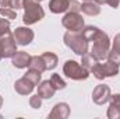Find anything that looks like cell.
Listing matches in <instances>:
<instances>
[{
	"label": "cell",
	"instance_id": "7402d4cb",
	"mask_svg": "<svg viewBox=\"0 0 120 119\" xmlns=\"http://www.w3.org/2000/svg\"><path fill=\"white\" fill-rule=\"evenodd\" d=\"M0 16H3L7 20H14L17 18V13L11 7H0Z\"/></svg>",
	"mask_w": 120,
	"mask_h": 119
},
{
	"label": "cell",
	"instance_id": "3957f363",
	"mask_svg": "<svg viewBox=\"0 0 120 119\" xmlns=\"http://www.w3.org/2000/svg\"><path fill=\"white\" fill-rule=\"evenodd\" d=\"M24 16L22 21L25 25H32L45 17V11L38 0H24Z\"/></svg>",
	"mask_w": 120,
	"mask_h": 119
},
{
	"label": "cell",
	"instance_id": "4fadbf2b",
	"mask_svg": "<svg viewBox=\"0 0 120 119\" xmlns=\"http://www.w3.org/2000/svg\"><path fill=\"white\" fill-rule=\"evenodd\" d=\"M70 115V107L67 102H59L53 107L52 112L49 114L50 119H67Z\"/></svg>",
	"mask_w": 120,
	"mask_h": 119
},
{
	"label": "cell",
	"instance_id": "d6986e66",
	"mask_svg": "<svg viewBox=\"0 0 120 119\" xmlns=\"http://www.w3.org/2000/svg\"><path fill=\"white\" fill-rule=\"evenodd\" d=\"M28 67L30 69H34V70H38L41 73L46 71V64H45V62L42 59V56H32Z\"/></svg>",
	"mask_w": 120,
	"mask_h": 119
},
{
	"label": "cell",
	"instance_id": "9a60e30c",
	"mask_svg": "<svg viewBox=\"0 0 120 119\" xmlns=\"http://www.w3.org/2000/svg\"><path fill=\"white\" fill-rule=\"evenodd\" d=\"M70 7V0H50L49 1V10L53 14H60L68 11Z\"/></svg>",
	"mask_w": 120,
	"mask_h": 119
},
{
	"label": "cell",
	"instance_id": "ac0fdd59",
	"mask_svg": "<svg viewBox=\"0 0 120 119\" xmlns=\"http://www.w3.org/2000/svg\"><path fill=\"white\" fill-rule=\"evenodd\" d=\"M81 63H82V66H84L87 70H90V73H91V70H92L98 63H99V60L96 59V58H94L90 52H87L85 55H82V56H81Z\"/></svg>",
	"mask_w": 120,
	"mask_h": 119
},
{
	"label": "cell",
	"instance_id": "e0dca14e",
	"mask_svg": "<svg viewBox=\"0 0 120 119\" xmlns=\"http://www.w3.org/2000/svg\"><path fill=\"white\" fill-rule=\"evenodd\" d=\"M41 56H42V59H43L45 64H46V70H53V69L57 66L59 58H57V55H55L53 52H45V53H42Z\"/></svg>",
	"mask_w": 120,
	"mask_h": 119
},
{
	"label": "cell",
	"instance_id": "30bf717a",
	"mask_svg": "<svg viewBox=\"0 0 120 119\" xmlns=\"http://www.w3.org/2000/svg\"><path fill=\"white\" fill-rule=\"evenodd\" d=\"M31 58L32 56H31L28 52H25V51H17L15 55L11 58V63L17 69H25V67L30 66Z\"/></svg>",
	"mask_w": 120,
	"mask_h": 119
},
{
	"label": "cell",
	"instance_id": "1f68e13d",
	"mask_svg": "<svg viewBox=\"0 0 120 119\" xmlns=\"http://www.w3.org/2000/svg\"><path fill=\"white\" fill-rule=\"evenodd\" d=\"M38 1H42V0H38Z\"/></svg>",
	"mask_w": 120,
	"mask_h": 119
},
{
	"label": "cell",
	"instance_id": "ffe728a7",
	"mask_svg": "<svg viewBox=\"0 0 120 119\" xmlns=\"http://www.w3.org/2000/svg\"><path fill=\"white\" fill-rule=\"evenodd\" d=\"M50 83H52V86L55 87V90L57 91V90H63L66 88V81L60 77V74H57V73H55V74H52V77H50Z\"/></svg>",
	"mask_w": 120,
	"mask_h": 119
},
{
	"label": "cell",
	"instance_id": "4316f807",
	"mask_svg": "<svg viewBox=\"0 0 120 119\" xmlns=\"http://www.w3.org/2000/svg\"><path fill=\"white\" fill-rule=\"evenodd\" d=\"M110 51H113L116 53H120V34H117L113 38V44H112V49Z\"/></svg>",
	"mask_w": 120,
	"mask_h": 119
},
{
	"label": "cell",
	"instance_id": "2e32d148",
	"mask_svg": "<svg viewBox=\"0 0 120 119\" xmlns=\"http://www.w3.org/2000/svg\"><path fill=\"white\" fill-rule=\"evenodd\" d=\"M81 11L87 16H91V17L98 16V14H101V4H98L94 0L84 1V3H81Z\"/></svg>",
	"mask_w": 120,
	"mask_h": 119
},
{
	"label": "cell",
	"instance_id": "603a6c76",
	"mask_svg": "<svg viewBox=\"0 0 120 119\" xmlns=\"http://www.w3.org/2000/svg\"><path fill=\"white\" fill-rule=\"evenodd\" d=\"M30 107L34 108V109H39V108L42 107V98H41L38 94L32 95V97L30 98Z\"/></svg>",
	"mask_w": 120,
	"mask_h": 119
},
{
	"label": "cell",
	"instance_id": "cb8c5ba5",
	"mask_svg": "<svg viewBox=\"0 0 120 119\" xmlns=\"http://www.w3.org/2000/svg\"><path fill=\"white\" fill-rule=\"evenodd\" d=\"M7 32H11L10 31V20L7 18H1L0 20V36L7 34Z\"/></svg>",
	"mask_w": 120,
	"mask_h": 119
},
{
	"label": "cell",
	"instance_id": "9c48e42d",
	"mask_svg": "<svg viewBox=\"0 0 120 119\" xmlns=\"http://www.w3.org/2000/svg\"><path fill=\"white\" fill-rule=\"evenodd\" d=\"M110 87L106 84H99L92 91V101L96 105H105L110 99Z\"/></svg>",
	"mask_w": 120,
	"mask_h": 119
},
{
	"label": "cell",
	"instance_id": "d4e9b609",
	"mask_svg": "<svg viewBox=\"0 0 120 119\" xmlns=\"http://www.w3.org/2000/svg\"><path fill=\"white\" fill-rule=\"evenodd\" d=\"M94 1H96L98 4H108V6L113 7V8H117L120 3V0H94Z\"/></svg>",
	"mask_w": 120,
	"mask_h": 119
},
{
	"label": "cell",
	"instance_id": "52a82bcc",
	"mask_svg": "<svg viewBox=\"0 0 120 119\" xmlns=\"http://www.w3.org/2000/svg\"><path fill=\"white\" fill-rule=\"evenodd\" d=\"M61 24L66 30L73 31V32H80L84 28V18L80 13H73L68 11L63 18H61Z\"/></svg>",
	"mask_w": 120,
	"mask_h": 119
},
{
	"label": "cell",
	"instance_id": "44dd1931",
	"mask_svg": "<svg viewBox=\"0 0 120 119\" xmlns=\"http://www.w3.org/2000/svg\"><path fill=\"white\" fill-rule=\"evenodd\" d=\"M41 76H42V73L38 71V70H34V69H30V70L24 74V77H27L28 80H31L35 86H38V84L41 83Z\"/></svg>",
	"mask_w": 120,
	"mask_h": 119
},
{
	"label": "cell",
	"instance_id": "277c9868",
	"mask_svg": "<svg viewBox=\"0 0 120 119\" xmlns=\"http://www.w3.org/2000/svg\"><path fill=\"white\" fill-rule=\"evenodd\" d=\"M63 73L66 77L71 80H87L90 77V70H87L82 64L75 60H67L63 66Z\"/></svg>",
	"mask_w": 120,
	"mask_h": 119
},
{
	"label": "cell",
	"instance_id": "7a4b0ae2",
	"mask_svg": "<svg viewBox=\"0 0 120 119\" xmlns=\"http://www.w3.org/2000/svg\"><path fill=\"white\" fill-rule=\"evenodd\" d=\"M64 39V44L78 56H82L85 55L88 51H90V46H88V41L85 39V36L82 35V32H73V31H67L63 36Z\"/></svg>",
	"mask_w": 120,
	"mask_h": 119
},
{
	"label": "cell",
	"instance_id": "8992f818",
	"mask_svg": "<svg viewBox=\"0 0 120 119\" xmlns=\"http://www.w3.org/2000/svg\"><path fill=\"white\" fill-rule=\"evenodd\" d=\"M17 52V42L13 32H7L0 36V60L6 58H13Z\"/></svg>",
	"mask_w": 120,
	"mask_h": 119
},
{
	"label": "cell",
	"instance_id": "f1b7e54d",
	"mask_svg": "<svg viewBox=\"0 0 120 119\" xmlns=\"http://www.w3.org/2000/svg\"><path fill=\"white\" fill-rule=\"evenodd\" d=\"M11 0H0V7H10Z\"/></svg>",
	"mask_w": 120,
	"mask_h": 119
},
{
	"label": "cell",
	"instance_id": "8fae6325",
	"mask_svg": "<svg viewBox=\"0 0 120 119\" xmlns=\"http://www.w3.org/2000/svg\"><path fill=\"white\" fill-rule=\"evenodd\" d=\"M34 88H35V84L31 80H28L27 77H24V76L14 83V90L20 95H28V94H31L34 91Z\"/></svg>",
	"mask_w": 120,
	"mask_h": 119
},
{
	"label": "cell",
	"instance_id": "83f0119b",
	"mask_svg": "<svg viewBox=\"0 0 120 119\" xmlns=\"http://www.w3.org/2000/svg\"><path fill=\"white\" fill-rule=\"evenodd\" d=\"M10 7L15 8V10H20V8L24 7V0H11L10 1Z\"/></svg>",
	"mask_w": 120,
	"mask_h": 119
},
{
	"label": "cell",
	"instance_id": "5bb4252c",
	"mask_svg": "<svg viewBox=\"0 0 120 119\" xmlns=\"http://www.w3.org/2000/svg\"><path fill=\"white\" fill-rule=\"evenodd\" d=\"M56 90L52 86L50 80H45V81H41L38 84V95L42 98V99H50L53 98Z\"/></svg>",
	"mask_w": 120,
	"mask_h": 119
},
{
	"label": "cell",
	"instance_id": "4dcf8cb0",
	"mask_svg": "<svg viewBox=\"0 0 120 119\" xmlns=\"http://www.w3.org/2000/svg\"><path fill=\"white\" fill-rule=\"evenodd\" d=\"M82 1H91V0H82Z\"/></svg>",
	"mask_w": 120,
	"mask_h": 119
},
{
	"label": "cell",
	"instance_id": "d6a6232c",
	"mask_svg": "<svg viewBox=\"0 0 120 119\" xmlns=\"http://www.w3.org/2000/svg\"><path fill=\"white\" fill-rule=\"evenodd\" d=\"M0 20H1V17H0Z\"/></svg>",
	"mask_w": 120,
	"mask_h": 119
},
{
	"label": "cell",
	"instance_id": "6da1fadb",
	"mask_svg": "<svg viewBox=\"0 0 120 119\" xmlns=\"http://www.w3.org/2000/svg\"><path fill=\"white\" fill-rule=\"evenodd\" d=\"M82 35L85 36V39L88 42H92V48H91L90 53L94 58H96L99 62L108 59V55L110 51V39H109L108 34H105L98 27L88 25V27L82 28Z\"/></svg>",
	"mask_w": 120,
	"mask_h": 119
},
{
	"label": "cell",
	"instance_id": "5b68a950",
	"mask_svg": "<svg viewBox=\"0 0 120 119\" xmlns=\"http://www.w3.org/2000/svg\"><path fill=\"white\" fill-rule=\"evenodd\" d=\"M91 73L98 80H103L106 77H113V76L119 74V64H116V63H113L110 60H108L105 63H98L91 70Z\"/></svg>",
	"mask_w": 120,
	"mask_h": 119
},
{
	"label": "cell",
	"instance_id": "ba28073f",
	"mask_svg": "<svg viewBox=\"0 0 120 119\" xmlns=\"http://www.w3.org/2000/svg\"><path fill=\"white\" fill-rule=\"evenodd\" d=\"M13 35H14V39H15L17 45H21V46L30 45L34 41V36H35L34 31L31 28H28V27H18V28H15Z\"/></svg>",
	"mask_w": 120,
	"mask_h": 119
},
{
	"label": "cell",
	"instance_id": "7c38bea8",
	"mask_svg": "<svg viewBox=\"0 0 120 119\" xmlns=\"http://www.w3.org/2000/svg\"><path fill=\"white\" fill-rule=\"evenodd\" d=\"M110 104L108 108L106 116L109 119H120V94L110 95Z\"/></svg>",
	"mask_w": 120,
	"mask_h": 119
},
{
	"label": "cell",
	"instance_id": "484cf974",
	"mask_svg": "<svg viewBox=\"0 0 120 119\" xmlns=\"http://www.w3.org/2000/svg\"><path fill=\"white\" fill-rule=\"evenodd\" d=\"M68 11H73V13H80L81 11V3L75 1V0H70V7H68Z\"/></svg>",
	"mask_w": 120,
	"mask_h": 119
},
{
	"label": "cell",
	"instance_id": "f546056e",
	"mask_svg": "<svg viewBox=\"0 0 120 119\" xmlns=\"http://www.w3.org/2000/svg\"><path fill=\"white\" fill-rule=\"evenodd\" d=\"M1 105H3V98H1V95H0V108H1Z\"/></svg>",
	"mask_w": 120,
	"mask_h": 119
}]
</instances>
